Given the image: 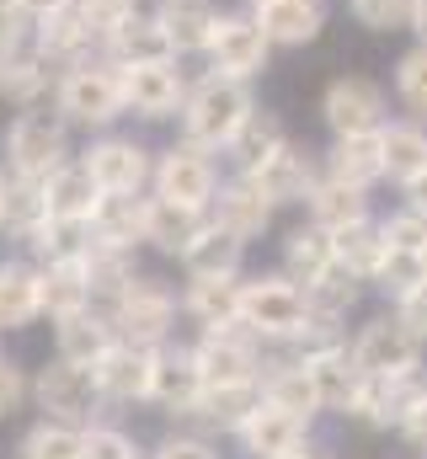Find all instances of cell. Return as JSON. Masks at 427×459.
<instances>
[{
    "mask_svg": "<svg viewBox=\"0 0 427 459\" xmlns=\"http://www.w3.org/2000/svg\"><path fill=\"white\" fill-rule=\"evenodd\" d=\"M43 220H48L43 182L38 177H22V171H5L0 177V225L16 230V235H32Z\"/></svg>",
    "mask_w": 427,
    "mask_h": 459,
    "instance_id": "obj_34",
    "label": "cell"
},
{
    "mask_svg": "<svg viewBox=\"0 0 427 459\" xmlns=\"http://www.w3.org/2000/svg\"><path fill=\"white\" fill-rule=\"evenodd\" d=\"M257 113V97L246 81L209 70L204 81H193L187 108H182V139L204 144V150H230V139L246 128V117Z\"/></svg>",
    "mask_w": 427,
    "mask_h": 459,
    "instance_id": "obj_1",
    "label": "cell"
},
{
    "mask_svg": "<svg viewBox=\"0 0 427 459\" xmlns=\"http://www.w3.org/2000/svg\"><path fill=\"white\" fill-rule=\"evenodd\" d=\"M251 11H257L262 32L273 38V48H305L326 27V0H267V5H251Z\"/></svg>",
    "mask_w": 427,
    "mask_h": 459,
    "instance_id": "obj_23",
    "label": "cell"
},
{
    "mask_svg": "<svg viewBox=\"0 0 427 459\" xmlns=\"http://www.w3.org/2000/svg\"><path fill=\"white\" fill-rule=\"evenodd\" d=\"M417 256H423V273H427V246H423V251H417Z\"/></svg>",
    "mask_w": 427,
    "mask_h": 459,
    "instance_id": "obj_59",
    "label": "cell"
},
{
    "mask_svg": "<svg viewBox=\"0 0 427 459\" xmlns=\"http://www.w3.org/2000/svg\"><path fill=\"white\" fill-rule=\"evenodd\" d=\"M118 70H123V102H128L134 117H144V123L182 117L193 86L177 70V59H161V65H118Z\"/></svg>",
    "mask_w": 427,
    "mask_h": 459,
    "instance_id": "obj_6",
    "label": "cell"
},
{
    "mask_svg": "<svg viewBox=\"0 0 427 459\" xmlns=\"http://www.w3.org/2000/svg\"><path fill=\"white\" fill-rule=\"evenodd\" d=\"M320 117L336 139L342 134H379L390 123V97L363 75H336L320 97Z\"/></svg>",
    "mask_w": 427,
    "mask_h": 459,
    "instance_id": "obj_7",
    "label": "cell"
},
{
    "mask_svg": "<svg viewBox=\"0 0 427 459\" xmlns=\"http://www.w3.org/2000/svg\"><path fill=\"white\" fill-rule=\"evenodd\" d=\"M22 459H81V433L70 422H43L22 438Z\"/></svg>",
    "mask_w": 427,
    "mask_h": 459,
    "instance_id": "obj_45",
    "label": "cell"
},
{
    "mask_svg": "<svg viewBox=\"0 0 427 459\" xmlns=\"http://www.w3.org/2000/svg\"><path fill=\"white\" fill-rule=\"evenodd\" d=\"M305 368H310V379H316V390H320V406H336V411H353L358 406V390H363L369 368L347 347H336V342L310 347L305 352Z\"/></svg>",
    "mask_w": 427,
    "mask_h": 459,
    "instance_id": "obj_18",
    "label": "cell"
},
{
    "mask_svg": "<svg viewBox=\"0 0 427 459\" xmlns=\"http://www.w3.org/2000/svg\"><path fill=\"white\" fill-rule=\"evenodd\" d=\"M38 283H43V310L54 321L86 310L97 294H92V278H86V262H43L38 267Z\"/></svg>",
    "mask_w": 427,
    "mask_h": 459,
    "instance_id": "obj_32",
    "label": "cell"
},
{
    "mask_svg": "<svg viewBox=\"0 0 427 459\" xmlns=\"http://www.w3.org/2000/svg\"><path fill=\"white\" fill-rule=\"evenodd\" d=\"M353 358L369 368V374H417V358H423V337L401 321V316H379L358 332Z\"/></svg>",
    "mask_w": 427,
    "mask_h": 459,
    "instance_id": "obj_13",
    "label": "cell"
},
{
    "mask_svg": "<svg viewBox=\"0 0 427 459\" xmlns=\"http://www.w3.org/2000/svg\"><path fill=\"white\" fill-rule=\"evenodd\" d=\"M240 321L262 342H305L310 337V294L283 278H251L240 283Z\"/></svg>",
    "mask_w": 427,
    "mask_h": 459,
    "instance_id": "obj_3",
    "label": "cell"
},
{
    "mask_svg": "<svg viewBox=\"0 0 427 459\" xmlns=\"http://www.w3.org/2000/svg\"><path fill=\"white\" fill-rule=\"evenodd\" d=\"M97 401H102V385H97V368H86V363L54 358V363L38 374V406H43L54 422L81 428V422H92Z\"/></svg>",
    "mask_w": 427,
    "mask_h": 459,
    "instance_id": "obj_10",
    "label": "cell"
},
{
    "mask_svg": "<svg viewBox=\"0 0 427 459\" xmlns=\"http://www.w3.org/2000/svg\"><path fill=\"white\" fill-rule=\"evenodd\" d=\"M81 459H134V444L112 428H86L81 433Z\"/></svg>",
    "mask_w": 427,
    "mask_h": 459,
    "instance_id": "obj_50",
    "label": "cell"
},
{
    "mask_svg": "<svg viewBox=\"0 0 427 459\" xmlns=\"http://www.w3.org/2000/svg\"><path fill=\"white\" fill-rule=\"evenodd\" d=\"M240 251H246V240H240V235L209 225L193 246H187L182 267H187V278H235V273H240Z\"/></svg>",
    "mask_w": 427,
    "mask_h": 459,
    "instance_id": "obj_35",
    "label": "cell"
},
{
    "mask_svg": "<svg viewBox=\"0 0 427 459\" xmlns=\"http://www.w3.org/2000/svg\"><path fill=\"white\" fill-rule=\"evenodd\" d=\"M278 459H316V455H310V449L300 444V449H289V455H278Z\"/></svg>",
    "mask_w": 427,
    "mask_h": 459,
    "instance_id": "obj_58",
    "label": "cell"
},
{
    "mask_svg": "<svg viewBox=\"0 0 427 459\" xmlns=\"http://www.w3.org/2000/svg\"><path fill=\"white\" fill-rule=\"evenodd\" d=\"M5 160H11V171H22V177H54L65 160H70V123L54 113H43V108H22L16 123H11V134H5Z\"/></svg>",
    "mask_w": 427,
    "mask_h": 459,
    "instance_id": "obj_4",
    "label": "cell"
},
{
    "mask_svg": "<svg viewBox=\"0 0 427 459\" xmlns=\"http://www.w3.org/2000/svg\"><path fill=\"white\" fill-rule=\"evenodd\" d=\"M102 54L112 65H161V59H182L177 43H171V32H166V22H161V11H134V16H123V22L102 38Z\"/></svg>",
    "mask_w": 427,
    "mask_h": 459,
    "instance_id": "obj_15",
    "label": "cell"
},
{
    "mask_svg": "<svg viewBox=\"0 0 427 459\" xmlns=\"http://www.w3.org/2000/svg\"><path fill=\"white\" fill-rule=\"evenodd\" d=\"M43 316V283H38V267H22V262H0V326L5 332H22Z\"/></svg>",
    "mask_w": 427,
    "mask_h": 459,
    "instance_id": "obj_31",
    "label": "cell"
},
{
    "mask_svg": "<svg viewBox=\"0 0 427 459\" xmlns=\"http://www.w3.org/2000/svg\"><path fill=\"white\" fill-rule=\"evenodd\" d=\"M379 283H385L396 299H401V294H412V289H423V283H427L423 256H417V251H401V246H390V262H385Z\"/></svg>",
    "mask_w": 427,
    "mask_h": 459,
    "instance_id": "obj_47",
    "label": "cell"
},
{
    "mask_svg": "<svg viewBox=\"0 0 427 459\" xmlns=\"http://www.w3.org/2000/svg\"><path fill=\"white\" fill-rule=\"evenodd\" d=\"M401 428H406V438H412L417 449H427V395L406 411V417H401Z\"/></svg>",
    "mask_w": 427,
    "mask_h": 459,
    "instance_id": "obj_53",
    "label": "cell"
},
{
    "mask_svg": "<svg viewBox=\"0 0 427 459\" xmlns=\"http://www.w3.org/2000/svg\"><path fill=\"white\" fill-rule=\"evenodd\" d=\"M161 459H214L204 444H193V438H177V444H166L161 449Z\"/></svg>",
    "mask_w": 427,
    "mask_h": 459,
    "instance_id": "obj_54",
    "label": "cell"
},
{
    "mask_svg": "<svg viewBox=\"0 0 427 459\" xmlns=\"http://www.w3.org/2000/svg\"><path fill=\"white\" fill-rule=\"evenodd\" d=\"M150 379H155V347L112 342L97 363V385L112 401H150Z\"/></svg>",
    "mask_w": 427,
    "mask_h": 459,
    "instance_id": "obj_21",
    "label": "cell"
},
{
    "mask_svg": "<svg viewBox=\"0 0 427 459\" xmlns=\"http://www.w3.org/2000/svg\"><path fill=\"white\" fill-rule=\"evenodd\" d=\"M16 5L38 22V16H48V11H59V5H70V0H16Z\"/></svg>",
    "mask_w": 427,
    "mask_h": 459,
    "instance_id": "obj_55",
    "label": "cell"
},
{
    "mask_svg": "<svg viewBox=\"0 0 427 459\" xmlns=\"http://www.w3.org/2000/svg\"><path fill=\"white\" fill-rule=\"evenodd\" d=\"M385 235H390V246H401V251H423V246H427V214L406 204L401 214H390V220H385Z\"/></svg>",
    "mask_w": 427,
    "mask_h": 459,
    "instance_id": "obj_48",
    "label": "cell"
},
{
    "mask_svg": "<svg viewBox=\"0 0 427 459\" xmlns=\"http://www.w3.org/2000/svg\"><path fill=\"white\" fill-rule=\"evenodd\" d=\"M326 177L336 182H353V187H374L385 177V139L379 134H342L331 150H326Z\"/></svg>",
    "mask_w": 427,
    "mask_h": 459,
    "instance_id": "obj_25",
    "label": "cell"
},
{
    "mask_svg": "<svg viewBox=\"0 0 427 459\" xmlns=\"http://www.w3.org/2000/svg\"><path fill=\"white\" fill-rule=\"evenodd\" d=\"M209 379L193 358V347H155V379H150V401H161L166 411H198Z\"/></svg>",
    "mask_w": 427,
    "mask_h": 459,
    "instance_id": "obj_19",
    "label": "cell"
},
{
    "mask_svg": "<svg viewBox=\"0 0 427 459\" xmlns=\"http://www.w3.org/2000/svg\"><path fill=\"white\" fill-rule=\"evenodd\" d=\"M43 198H48V214L59 220H92L102 204V187L86 160H65L54 177H43Z\"/></svg>",
    "mask_w": 427,
    "mask_h": 459,
    "instance_id": "obj_28",
    "label": "cell"
},
{
    "mask_svg": "<svg viewBox=\"0 0 427 459\" xmlns=\"http://www.w3.org/2000/svg\"><path fill=\"white\" fill-rule=\"evenodd\" d=\"M171 321H177V299L161 278H128L112 294V332H123V342L161 347L171 337Z\"/></svg>",
    "mask_w": 427,
    "mask_h": 459,
    "instance_id": "obj_5",
    "label": "cell"
},
{
    "mask_svg": "<svg viewBox=\"0 0 427 459\" xmlns=\"http://www.w3.org/2000/svg\"><path fill=\"white\" fill-rule=\"evenodd\" d=\"M92 230L102 240H118V246H139L144 240V198L139 193H102Z\"/></svg>",
    "mask_w": 427,
    "mask_h": 459,
    "instance_id": "obj_37",
    "label": "cell"
},
{
    "mask_svg": "<svg viewBox=\"0 0 427 459\" xmlns=\"http://www.w3.org/2000/svg\"><path fill=\"white\" fill-rule=\"evenodd\" d=\"M396 97H401V108L412 117L427 123V43L406 48V54L396 59Z\"/></svg>",
    "mask_w": 427,
    "mask_h": 459,
    "instance_id": "obj_44",
    "label": "cell"
},
{
    "mask_svg": "<svg viewBox=\"0 0 427 459\" xmlns=\"http://www.w3.org/2000/svg\"><path fill=\"white\" fill-rule=\"evenodd\" d=\"M187 310L204 326H230L240 321V283L235 278H193L187 283Z\"/></svg>",
    "mask_w": 427,
    "mask_h": 459,
    "instance_id": "obj_42",
    "label": "cell"
},
{
    "mask_svg": "<svg viewBox=\"0 0 427 459\" xmlns=\"http://www.w3.org/2000/svg\"><path fill=\"white\" fill-rule=\"evenodd\" d=\"M81 160L92 166V177H97L102 193H144V182H155L150 150H144L139 139H128V134H107V139H97Z\"/></svg>",
    "mask_w": 427,
    "mask_h": 459,
    "instance_id": "obj_12",
    "label": "cell"
},
{
    "mask_svg": "<svg viewBox=\"0 0 427 459\" xmlns=\"http://www.w3.org/2000/svg\"><path fill=\"white\" fill-rule=\"evenodd\" d=\"M412 32L417 43H427V0H412Z\"/></svg>",
    "mask_w": 427,
    "mask_h": 459,
    "instance_id": "obj_56",
    "label": "cell"
},
{
    "mask_svg": "<svg viewBox=\"0 0 427 459\" xmlns=\"http://www.w3.org/2000/svg\"><path fill=\"white\" fill-rule=\"evenodd\" d=\"M385 139V177L401 182V187H417L427 177V128L423 117H396L379 128Z\"/></svg>",
    "mask_w": 427,
    "mask_h": 459,
    "instance_id": "obj_27",
    "label": "cell"
},
{
    "mask_svg": "<svg viewBox=\"0 0 427 459\" xmlns=\"http://www.w3.org/2000/svg\"><path fill=\"white\" fill-rule=\"evenodd\" d=\"M257 342H262V337H257L246 321H230V326H209L204 342L193 347V358H198V368H204L209 385H246V379H257V368H262Z\"/></svg>",
    "mask_w": 427,
    "mask_h": 459,
    "instance_id": "obj_11",
    "label": "cell"
},
{
    "mask_svg": "<svg viewBox=\"0 0 427 459\" xmlns=\"http://www.w3.org/2000/svg\"><path fill=\"white\" fill-rule=\"evenodd\" d=\"M155 11H161V22L171 32L177 54H209L214 32L224 22V11L214 0H155Z\"/></svg>",
    "mask_w": 427,
    "mask_h": 459,
    "instance_id": "obj_26",
    "label": "cell"
},
{
    "mask_svg": "<svg viewBox=\"0 0 427 459\" xmlns=\"http://www.w3.org/2000/svg\"><path fill=\"white\" fill-rule=\"evenodd\" d=\"M86 278H92V294H118L128 278H134V246H118V240H102L92 230V246H86Z\"/></svg>",
    "mask_w": 427,
    "mask_h": 459,
    "instance_id": "obj_40",
    "label": "cell"
},
{
    "mask_svg": "<svg viewBox=\"0 0 427 459\" xmlns=\"http://www.w3.org/2000/svg\"><path fill=\"white\" fill-rule=\"evenodd\" d=\"M310 220L326 230H347L358 220H369V193L353 187V182H336V177H320L316 193H310Z\"/></svg>",
    "mask_w": 427,
    "mask_h": 459,
    "instance_id": "obj_36",
    "label": "cell"
},
{
    "mask_svg": "<svg viewBox=\"0 0 427 459\" xmlns=\"http://www.w3.org/2000/svg\"><path fill=\"white\" fill-rule=\"evenodd\" d=\"M214 193H219V166L209 160V150H204V144L182 139V144H171V150L155 160V198L209 209Z\"/></svg>",
    "mask_w": 427,
    "mask_h": 459,
    "instance_id": "obj_8",
    "label": "cell"
},
{
    "mask_svg": "<svg viewBox=\"0 0 427 459\" xmlns=\"http://www.w3.org/2000/svg\"><path fill=\"white\" fill-rule=\"evenodd\" d=\"M246 5H267V0H246Z\"/></svg>",
    "mask_w": 427,
    "mask_h": 459,
    "instance_id": "obj_60",
    "label": "cell"
},
{
    "mask_svg": "<svg viewBox=\"0 0 427 459\" xmlns=\"http://www.w3.org/2000/svg\"><path fill=\"white\" fill-rule=\"evenodd\" d=\"M267 59H273V38L262 32L257 11H235V16L224 11V22H219V32H214V43H209V70L235 75V81H251V75L267 70Z\"/></svg>",
    "mask_w": 427,
    "mask_h": 459,
    "instance_id": "obj_9",
    "label": "cell"
},
{
    "mask_svg": "<svg viewBox=\"0 0 427 459\" xmlns=\"http://www.w3.org/2000/svg\"><path fill=\"white\" fill-rule=\"evenodd\" d=\"M331 235H336L342 267H347L353 278H374V283H379V273H385V262H390V235H385V225L358 220V225L331 230Z\"/></svg>",
    "mask_w": 427,
    "mask_h": 459,
    "instance_id": "obj_33",
    "label": "cell"
},
{
    "mask_svg": "<svg viewBox=\"0 0 427 459\" xmlns=\"http://www.w3.org/2000/svg\"><path fill=\"white\" fill-rule=\"evenodd\" d=\"M396 316H401V321H406V326H412V332H417V337L427 342V283L396 299Z\"/></svg>",
    "mask_w": 427,
    "mask_h": 459,
    "instance_id": "obj_51",
    "label": "cell"
},
{
    "mask_svg": "<svg viewBox=\"0 0 427 459\" xmlns=\"http://www.w3.org/2000/svg\"><path fill=\"white\" fill-rule=\"evenodd\" d=\"M209 220L219 230H230V235H240V240H257L267 220H273V204L262 198V187L251 182V177H235L230 187H219L209 204Z\"/></svg>",
    "mask_w": 427,
    "mask_h": 459,
    "instance_id": "obj_22",
    "label": "cell"
},
{
    "mask_svg": "<svg viewBox=\"0 0 427 459\" xmlns=\"http://www.w3.org/2000/svg\"><path fill=\"white\" fill-rule=\"evenodd\" d=\"M27 240H32L38 262H81L86 246H92V220H59V214H48Z\"/></svg>",
    "mask_w": 427,
    "mask_h": 459,
    "instance_id": "obj_39",
    "label": "cell"
},
{
    "mask_svg": "<svg viewBox=\"0 0 427 459\" xmlns=\"http://www.w3.org/2000/svg\"><path fill=\"white\" fill-rule=\"evenodd\" d=\"M262 401H267V395H262L257 379H246V385H209L204 401H198V411H204L209 422H219V428H235V433H240V422H246Z\"/></svg>",
    "mask_w": 427,
    "mask_h": 459,
    "instance_id": "obj_43",
    "label": "cell"
},
{
    "mask_svg": "<svg viewBox=\"0 0 427 459\" xmlns=\"http://www.w3.org/2000/svg\"><path fill=\"white\" fill-rule=\"evenodd\" d=\"M406 198H412V209H423L427 214V177L417 182V187H406Z\"/></svg>",
    "mask_w": 427,
    "mask_h": 459,
    "instance_id": "obj_57",
    "label": "cell"
},
{
    "mask_svg": "<svg viewBox=\"0 0 427 459\" xmlns=\"http://www.w3.org/2000/svg\"><path fill=\"white\" fill-rule=\"evenodd\" d=\"M54 108H59L65 123H75V128H112L118 117L128 113V102H123V70L107 54H92V59L59 70Z\"/></svg>",
    "mask_w": 427,
    "mask_h": 459,
    "instance_id": "obj_2",
    "label": "cell"
},
{
    "mask_svg": "<svg viewBox=\"0 0 427 459\" xmlns=\"http://www.w3.org/2000/svg\"><path fill=\"white\" fill-rule=\"evenodd\" d=\"M289 144V134H283V123L273 113H251L246 117V128L230 139V160H235V171H257L273 150H283Z\"/></svg>",
    "mask_w": 427,
    "mask_h": 459,
    "instance_id": "obj_41",
    "label": "cell"
},
{
    "mask_svg": "<svg viewBox=\"0 0 427 459\" xmlns=\"http://www.w3.org/2000/svg\"><path fill=\"white\" fill-rule=\"evenodd\" d=\"M48 75H54V65H48V54L32 43V32L0 48V102H11V108H38V97L48 91Z\"/></svg>",
    "mask_w": 427,
    "mask_h": 459,
    "instance_id": "obj_17",
    "label": "cell"
},
{
    "mask_svg": "<svg viewBox=\"0 0 427 459\" xmlns=\"http://www.w3.org/2000/svg\"><path fill=\"white\" fill-rule=\"evenodd\" d=\"M54 337H59V358L97 368L107 358V347H112V316H97V310L86 305V310L65 316V321L54 326Z\"/></svg>",
    "mask_w": 427,
    "mask_h": 459,
    "instance_id": "obj_30",
    "label": "cell"
},
{
    "mask_svg": "<svg viewBox=\"0 0 427 459\" xmlns=\"http://www.w3.org/2000/svg\"><path fill=\"white\" fill-rule=\"evenodd\" d=\"M16 401H22V374L0 358V417H11V411H16Z\"/></svg>",
    "mask_w": 427,
    "mask_h": 459,
    "instance_id": "obj_52",
    "label": "cell"
},
{
    "mask_svg": "<svg viewBox=\"0 0 427 459\" xmlns=\"http://www.w3.org/2000/svg\"><path fill=\"white\" fill-rule=\"evenodd\" d=\"M209 209L171 204V198H144V240L166 256H187V246L209 230Z\"/></svg>",
    "mask_w": 427,
    "mask_h": 459,
    "instance_id": "obj_20",
    "label": "cell"
},
{
    "mask_svg": "<svg viewBox=\"0 0 427 459\" xmlns=\"http://www.w3.org/2000/svg\"><path fill=\"white\" fill-rule=\"evenodd\" d=\"M240 438H246V449H251L257 459H278V455H289V449L305 444V422H300L294 411L262 401V406L240 422Z\"/></svg>",
    "mask_w": 427,
    "mask_h": 459,
    "instance_id": "obj_29",
    "label": "cell"
},
{
    "mask_svg": "<svg viewBox=\"0 0 427 459\" xmlns=\"http://www.w3.org/2000/svg\"><path fill=\"white\" fill-rule=\"evenodd\" d=\"M240 177H251L257 187H262V198L278 209V204H310V193H316V160L289 139L283 150H273L257 171H240Z\"/></svg>",
    "mask_w": 427,
    "mask_h": 459,
    "instance_id": "obj_16",
    "label": "cell"
},
{
    "mask_svg": "<svg viewBox=\"0 0 427 459\" xmlns=\"http://www.w3.org/2000/svg\"><path fill=\"white\" fill-rule=\"evenodd\" d=\"M347 11L369 32H401V27H412V0H347Z\"/></svg>",
    "mask_w": 427,
    "mask_h": 459,
    "instance_id": "obj_46",
    "label": "cell"
},
{
    "mask_svg": "<svg viewBox=\"0 0 427 459\" xmlns=\"http://www.w3.org/2000/svg\"><path fill=\"white\" fill-rule=\"evenodd\" d=\"M75 11L97 27V38H107L123 16H134V11H139V0H75Z\"/></svg>",
    "mask_w": 427,
    "mask_h": 459,
    "instance_id": "obj_49",
    "label": "cell"
},
{
    "mask_svg": "<svg viewBox=\"0 0 427 459\" xmlns=\"http://www.w3.org/2000/svg\"><path fill=\"white\" fill-rule=\"evenodd\" d=\"M283 267H289V278L294 283H305V289H316L320 278H331L336 267H342V256H336V235L326 225H300L289 230V240H283Z\"/></svg>",
    "mask_w": 427,
    "mask_h": 459,
    "instance_id": "obj_24",
    "label": "cell"
},
{
    "mask_svg": "<svg viewBox=\"0 0 427 459\" xmlns=\"http://www.w3.org/2000/svg\"><path fill=\"white\" fill-rule=\"evenodd\" d=\"M262 395H267L273 406L294 411L300 422H310V417L320 411V390H316V379H310V368H305V358H300V363H283L278 374H267Z\"/></svg>",
    "mask_w": 427,
    "mask_h": 459,
    "instance_id": "obj_38",
    "label": "cell"
},
{
    "mask_svg": "<svg viewBox=\"0 0 427 459\" xmlns=\"http://www.w3.org/2000/svg\"><path fill=\"white\" fill-rule=\"evenodd\" d=\"M32 43L48 54L54 70H70V65L102 54V38H97V27L75 11V0L59 5V11H48V16H38V22H32Z\"/></svg>",
    "mask_w": 427,
    "mask_h": 459,
    "instance_id": "obj_14",
    "label": "cell"
}]
</instances>
